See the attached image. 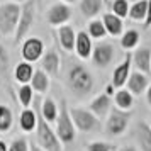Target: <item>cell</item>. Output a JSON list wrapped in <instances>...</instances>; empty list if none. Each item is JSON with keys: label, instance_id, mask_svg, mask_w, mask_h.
Wrapping results in <instances>:
<instances>
[{"label": "cell", "instance_id": "6da1fadb", "mask_svg": "<svg viewBox=\"0 0 151 151\" xmlns=\"http://www.w3.org/2000/svg\"><path fill=\"white\" fill-rule=\"evenodd\" d=\"M68 85L76 95H87L93 88V76L85 66L75 65L68 71Z\"/></svg>", "mask_w": 151, "mask_h": 151}, {"label": "cell", "instance_id": "7a4b0ae2", "mask_svg": "<svg viewBox=\"0 0 151 151\" xmlns=\"http://www.w3.org/2000/svg\"><path fill=\"white\" fill-rule=\"evenodd\" d=\"M36 139H37V146L44 151H61V143L56 132L49 127V124L42 117H39L36 124Z\"/></svg>", "mask_w": 151, "mask_h": 151}, {"label": "cell", "instance_id": "3957f363", "mask_svg": "<svg viewBox=\"0 0 151 151\" xmlns=\"http://www.w3.org/2000/svg\"><path fill=\"white\" fill-rule=\"evenodd\" d=\"M56 136L60 139V143L65 144H70L75 141V126L71 122L70 110L65 100H61V107H60L58 119H56Z\"/></svg>", "mask_w": 151, "mask_h": 151}, {"label": "cell", "instance_id": "277c9868", "mask_svg": "<svg viewBox=\"0 0 151 151\" xmlns=\"http://www.w3.org/2000/svg\"><path fill=\"white\" fill-rule=\"evenodd\" d=\"M19 15H21V7L14 2L0 5V34L4 36L12 34L17 29Z\"/></svg>", "mask_w": 151, "mask_h": 151}, {"label": "cell", "instance_id": "5b68a950", "mask_svg": "<svg viewBox=\"0 0 151 151\" xmlns=\"http://www.w3.org/2000/svg\"><path fill=\"white\" fill-rule=\"evenodd\" d=\"M131 119L129 110H121V109H110L109 110V119L105 122V131L110 136H121L124 131L127 129V124Z\"/></svg>", "mask_w": 151, "mask_h": 151}, {"label": "cell", "instance_id": "8992f818", "mask_svg": "<svg viewBox=\"0 0 151 151\" xmlns=\"http://www.w3.org/2000/svg\"><path fill=\"white\" fill-rule=\"evenodd\" d=\"M70 117H71L73 126L82 132H90V131H95L99 127V119L87 109L73 107V109H70Z\"/></svg>", "mask_w": 151, "mask_h": 151}, {"label": "cell", "instance_id": "52a82bcc", "mask_svg": "<svg viewBox=\"0 0 151 151\" xmlns=\"http://www.w3.org/2000/svg\"><path fill=\"white\" fill-rule=\"evenodd\" d=\"M34 19V0H27L24 4V7H21V15H19V22H17V29H15V41L19 42L24 39V36L27 34V31L31 29Z\"/></svg>", "mask_w": 151, "mask_h": 151}, {"label": "cell", "instance_id": "ba28073f", "mask_svg": "<svg viewBox=\"0 0 151 151\" xmlns=\"http://www.w3.org/2000/svg\"><path fill=\"white\" fill-rule=\"evenodd\" d=\"M42 53H44V44L37 37H29L22 44V58H24L26 63L37 61L42 56Z\"/></svg>", "mask_w": 151, "mask_h": 151}, {"label": "cell", "instance_id": "9c48e42d", "mask_svg": "<svg viewBox=\"0 0 151 151\" xmlns=\"http://www.w3.org/2000/svg\"><path fill=\"white\" fill-rule=\"evenodd\" d=\"M112 58H114V48L109 42H100L95 48H92V60L100 68H105L112 61Z\"/></svg>", "mask_w": 151, "mask_h": 151}, {"label": "cell", "instance_id": "30bf717a", "mask_svg": "<svg viewBox=\"0 0 151 151\" xmlns=\"http://www.w3.org/2000/svg\"><path fill=\"white\" fill-rule=\"evenodd\" d=\"M131 63H132V60H131V55L127 53L126 58H124V61L114 70L112 83H110L114 88H122L124 85H126V82H127V78H129V75H131Z\"/></svg>", "mask_w": 151, "mask_h": 151}, {"label": "cell", "instance_id": "8fae6325", "mask_svg": "<svg viewBox=\"0 0 151 151\" xmlns=\"http://www.w3.org/2000/svg\"><path fill=\"white\" fill-rule=\"evenodd\" d=\"M70 17H71V10L65 4H56L48 10V22L51 26H61L70 21Z\"/></svg>", "mask_w": 151, "mask_h": 151}, {"label": "cell", "instance_id": "7c38bea8", "mask_svg": "<svg viewBox=\"0 0 151 151\" xmlns=\"http://www.w3.org/2000/svg\"><path fill=\"white\" fill-rule=\"evenodd\" d=\"M127 90H129L132 95H141L144 90L148 88V85H150V80H148V76L141 73V71H132L127 78Z\"/></svg>", "mask_w": 151, "mask_h": 151}, {"label": "cell", "instance_id": "4fadbf2b", "mask_svg": "<svg viewBox=\"0 0 151 151\" xmlns=\"http://www.w3.org/2000/svg\"><path fill=\"white\" fill-rule=\"evenodd\" d=\"M131 60L134 63V66L137 68V71H141L144 75H148L151 71V49L150 48H139L131 56Z\"/></svg>", "mask_w": 151, "mask_h": 151}, {"label": "cell", "instance_id": "5bb4252c", "mask_svg": "<svg viewBox=\"0 0 151 151\" xmlns=\"http://www.w3.org/2000/svg\"><path fill=\"white\" fill-rule=\"evenodd\" d=\"M110 97L105 95V93H100V95H97L92 102H90V112L93 114V116L99 119V117H104L109 114L110 110Z\"/></svg>", "mask_w": 151, "mask_h": 151}, {"label": "cell", "instance_id": "9a60e30c", "mask_svg": "<svg viewBox=\"0 0 151 151\" xmlns=\"http://www.w3.org/2000/svg\"><path fill=\"white\" fill-rule=\"evenodd\" d=\"M75 51L82 60H87L92 56V39L85 31H80L75 39Z\"/></svg>", "mask_w": 151, "mask_h": 151}, {"label": "cell", "instance_id": "2e32d148", "mask_svg": "<svg viewBox=\"0 0 151 151\" xmlns=\"http://www.w3.org/2000/svg\"><path fill=\"white\" fill-rule=\"evenodd\" d=\"M42 71L44 73H51V75H56L58 70H60V56L55 49H49L46 55L42 56Z\"/></svg>", "mask_w": 151, "mask_h": 151}, {"label": "cell", "instance_id": "e0dca14e", "mask_svg": "<svg viewBox=\"0 0 151 151\" xmlns=\"http://www.w3.org/2000/svg\"><path fill=\"white\" fill-rule=\"evenodd\" d=\"M136 137H137V143L141 146V150L151 151V127H150V124H146V122L137 124Z\"/></svg>", "mask_w": 151, "mask_h": 151}, {"label": "cell", "instance_id": "ac0fdd59", "mask_svg": "<svg viewBox=\"0 0 151 151\" xmlns=\"http://www.w3.org/2000/svg\"><path fill=\"white\" fill-rule=\"evenodd\" d=\"M102 24L105 27V32H109L110 36H119L122 34V19H119L114 14H104Z\"/></svg>", "mask_w": 151, "mask_h": 151}, {"label": "cell", "instance_id": "d6986e66", "mask_svg": "<svg viewBox=\"0 0 151 151\" xmlns=\"http://www.w3.org/2000/svg\"><path fill=\"white\" fill-rule=\"evenodd\" d=\"M60 44L63 46V49H66V51H71V49H75V39H76V34L73 27L71 26H61L60 27Z\"/></svg>", "mask_w": 151, "mask_h": 151}, {"label": "cell", "instance_id": "ffe728a7", "mask_svg": "<svg viewBox=\"0 0 151 151\" xmlns=\"http://www.w3.org/2000/svg\"><path fill=\"white\" fill-rule=\"evenodd\" d=\"M31 88L32 92H39V93H46L49 88V78L48 75L42 71V70H36L32 73V78H31Z\"/></svg>", "mask_w": 151, "mask_h": 151}, {"label": "cell", "instance_id": "44dd1931", "mask_svg": "<svg viewBox=\"0 0 151 151\" xmlns=\"http://www.w3.org/2000/svg\"><path fill=\"white\" fill-rule=\"evenodd\" d=\"M32 73H34V70H32V65L31 63H26L22 61L19 63L17 66H15V80L22 85H27V82H31V78H32Z\"/></svg>", "mask_w": 151, "mask_h": 151}, {"label": "cell", "instance_id": "7402d4cb", "mask_svg": "<svg viewBox=\"0 0 151 151\" xmlns=\"http://www.w3.org/2000/svg\"><path fill=\"white\" fill-rule=\"evenodd\" d=\"M19 122H21V129H22V131L31 132V131L36 129V124H37V116H36L34 110L26 109V110H22V112H21Z\"/></svg>", "mask_w": 151, "mask_h": 151}, {"label": "cell", "instance_id": "603a6c76", "mask_svg": "<svg viewBox=\"0 0 151 151\" xmlns=\"http://www.w3.org/2000/svg\"><path fill=\"white\" fill-rule=\"evenodd\" d=\"M114 100H116L117 109L127 110V109H131V107H132V104H134V95L131 93L129 90L119 88V90L116 92V97H114Z\"/></svg>", "mask_w": 151, "mask_h": 151}, {"label": "cell", "instance_id": "cb8c5ba5", "mask_svg": "<svg viewBox=\"0 0 151 151\" xmlns=\"http://www.w3.org/2000/svg\"><path fill=\"white\" fill-rule=\"evenodd\" d=\"M102 4L104 0H82L80 10L85 17H95L102 10Z\"/></svg>", "mask_w": 151, "mask_h": 151}, {"label": "cell", "instance_id": "d4e9b609", "mask_svg": "<svg viewBox=\"0 0 151 151\" xmlns=\"http://www.w3.org/2000/svg\"><path fill=\"white\" fill-rule=\"evenodd\" d=\"M42 119L46 122H56L58 119V105L55 104L53 99H44L42 102Z\"/></svg>", "mask_w": 151, "mask_h": 151}, {"label": "cell", "instance_id": "484cf974", "mask_svg": "<svg viewBox=\"0 0 151 151\" xmlns=\"http://www.w3.org/2000/svg\"><path fill=\"white\" fill-rule=\"evenodd\" d=\"M14 124V114L10 107L0 105V132H7Z\"/></svg>", "mask_w": 151, "mask_h": 151}, {"label": "cell", "instance_id": "4316f807", "mask_svg": "<svg viewBox=\"0 0 151 151\" xmlns=\"http://www.w3.org/2000/svg\"><path fill=\"white\" fill-rule=\"evenodd\" d=\"M146 14H148V0L134 2V5L129 9V17L134 21H144Z\"/></svg>", "mask_w": 151, "mask_h": 151}, {"label": "cell", "instance_id": "83f0119b", "mask_svg": "<svg viewBox=\"0 0 151 151\" xmlns=\"http://www.w3.org/2000/svg\"><path fill=\"white\" fill-rule=\"evenodd\" d=\"M137 42H139V32L134 31V29H129V31H126L121 37V46L124 49H132L137 46Z\"/></svg>", "mask_w": 151, "mask_h": 151}, {"label": "cell", "instance_id": "f1b7e54d", "mask_svg": "<svg viewBox=\"0 0 151 151\" xmlns=\"http://www.w3.org/2000/svg\"><path fill=\"white\" fill-rule=\"evenodd\" d=\"M107 34L105 32V27H104L102 21H92L88 24V36L90 37H95V39H100Z\"/></svg>", "mask_w": 151, "mask_h": 151}, {"label": "cell", "instance_id": "f546056e", "mask_svg": "<svg viewBox=\"0 0 151 151\" xmlns=\"http://www.w3.org/2000/svg\"><path fill=\"white\" fill-rule=\"evenodd\" d=\"M112 14L117 15L119 19H122V17H127L129 14V5H127V0H114V4H112Z\"/></svg>", "mask_w": 151, "mask_h": 151}, {"label": "cell", "instance_id": "4dcf8cb0", "mask_svg": "<svg viewBox=\"0 0 151 151\" xmlns=\"http://www.w3.org/2000/svg\"><path fill=\"white\" fill-rule=\"evenodd\" d=\"M19 100H21L22 107H29V104L32 102V88L31 85H22L19 88Z\"/></svg>", "mask_w": 151, "mask_h": 151}, {"label": "cell", "instance_id": "1f68e13d", "mask_svg": "<svg viewBox=\"0 0 151 151\" xmlns=\"http://www.w3.org/2000/svg\"><path fill=\"white\" fill-rule=\"evenodd\" d=\"M114 146L109 143H104V141H93L87 146V151H112Z\"/></svg>", "mask_w": 151, "mask_h": 151}, {"label": "cell", "instance_id": "d6a6232c", "mask_svg": "<svg viewBox=\"0 0 151 151\" xmlns=\"http://www.w3.org/2000/svg\"><path fill=\"white\" fill-rule=\"evenodd\" d=\"M9 151H29V144L24 137H19L12 141V144L9 146Z\"/></svg>", "mask_w": 151, "mask_h": 151}, {"label": "cell", "instance_id": "836d02e7", "mask_svg": "<svg viewBox=\"0 0 151 151\" xmlns=\"http://www.w3.org/2000/svg\"><path fill=\"white\" fill-rule=\"evenodd\" d=\"M9 70V53L7 49L0 44V73H7Z\"/></svg>", "mask_w": 151, "mask_h": 151}, {"label": "cell", "instance_id": "e575fe53", "mask_svg": "<svg viewBox=\"0 0 151 151\" xmlns=\"http://www.w3.org/2000/svg\"><path fill=\"white\" fill-rule=\"evenodd\" d=\"M29 151H44V150H41L36 143H29Z\"/></svg>", "mask_w": 151, "mask_h": 151}, {"label": "cell", "instance_id": "d590c367", "mask_svg": "<svg viewBox=\"0 0 151 151\" xmlns=\"http://www.w3.org/2000/svg\"><path fill=\"white\" fill-rule=\"evenodd\" d=\"M148 92H146V100H148V104L151 105V85H148Z\"/></svg>", "mask_w": 151, "mask_h": 151}, {"label": "cell", "instance_id": "8d00e7d4", "mask_svg": "<svg viewBox=\"0 0 151 151\" xmlns=\"http://www.w3.org/2000/svg\"><path fill=\"white\" fill-rule=\"evenodd\" d=\"M0 151H9V146L5 144V141L0 139Z\"/></svg>", "mask_w": 151, "mask_h": 151}, {"label": "cell", "instance_id": "74e56055", "mask_svg": "<svg viewBox=\"0 0 151 151\" xmlns=\"http://www.w3.org/2000/svg\"><path fill=\"white\" fill-rule=\"evenodd\" d=\"M119 151H137V150L134 148V146H122Z\"/></svg>", "mask_w": 151, "mask_h": 151}, {"label": "cell", "instance_id": "f35d334b", "mask_svg": "<svg viewBox=\"0 0 151 151\" xmlns=\"http://www.w3.org/2000/svg\"><path fill=\"white\" fill-rule=\"evenodd\" d=\"M65 2H68V4H73V2H75V0H65Z\"/></svg>", "mask_w": 151, "mask_h": 151}, {"label": "cell", "instance_id": "ab89813d", "mask_svg": "<svg viewBox=\"0 0 151 151\" xmlns=\"http://www.w3.org/2000/svg\"><path fill=\"white\" fill-rule=\"evenodd\" d=\"M17 2H22V0H17ZM26 2H27V0H26Z\"/></svg>", "mask_w": 151, "mask_h": 151}, {"label": "cell", "instance_id": "60d3db41", "mask_svg": "<svg viewBox=\"0 0 151 151\" xmlns=\"http://www.w3.org/2000/svg\"><path fill=\"white\" fill-rule=\"evenodd\" d=\"M132 2H139V0H132Z\"/></svg>", "mask_w": 151, "mask_h": 151}, {"label": "cell", "instance_id": "b9f144b4", "mask_svg": "<svg viewBox=\"0 0 151 151\" xmlns=\"http://www.w3.org/2000/svg\"><path fill=\"white\" fill-rule=\"evenodd\" d=\"M104 2H109V0H104Z\"/></svg>", "mask_w": 151, "mask_h": 151}, {"label": "cell", "instance_id": "7bdbcfd3", "mask_svg": "<svg viewBox=\"0 0 151 151\" xmlns=\"http://www.w3.org/2000/svg\"><path fill=\"white\" fill-rule=\"evenodd\" d=\"M150 127H151V126H150Z\"/></svg>", "mask_w": 151, "mask_h": 151}]
</instances>
